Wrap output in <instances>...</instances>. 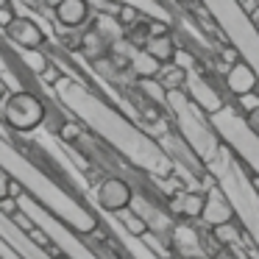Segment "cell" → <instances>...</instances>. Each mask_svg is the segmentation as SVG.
<instances>
[{
  "label": "cell",
  "mask_w": 259,
  "mask_h": 259,
  "mask_svg": "<svg viewBox=\"0 0 259 259\" xmlns=\"http://www.w3.org/2000/svg\"><path fill=\"white\" fill-rule=\"evenodd\" d=\"M212 237H214V245L218 248H234L242 242V229H237L234 223H226V226L212 229Z\"/></svg>",
  "instance_id": "44dd1931"
},
{
  "label": "cell",
  "mask_w": 259,
  "mask_h": 259,
  "mask_svg": "<svg viewBox=\"0 0 259 259\" xmlns=\"http://www.w3.org/2000/svg\"><path fill=\"white\" fill-rule=\"evenodd\" d=\"M20 62L34 75H45L51 70V62H48V56H42V51H20Z\"/></svg>",
  "instance_id": "cb8c5ba5"
},
{
  "label": "cell",
  "mask_w": 259,
  "mask_h": 259,
  "mask_svg": "<svg viewBox=\"0 0 259 259\" xmlns=\"http://www.w3.org/2000/svg\"><path fill=\"white\" fill-rule=\"evenodd\" d=\"M51 90H53V98L81 125H87L98 140L106 142L131 167L148 173L151 179H167V176H173V164H170L167 153L159 148L156 137L142 131L134 120H128L106 98H101L95 90H90L81 78L59 75V81L51 84Z\"/></svg>",
  "instance_id": "6da1fadb"
},
{
  "label": "cell",
  "mask_w": 259,
  "mask_h": 259,
  "mask_svg": "<svg viewBox=\"0 0 259 259\" xmlns=\"http://www.w3.org/2000/svg\"><path fill=\"white\" fill-rule=\"evenodd\" d=\"M245 123H248V128H251V131H256V134H259V109H256V112H251V114H245Z\"/></svg>",
  "instance_id": "83f0119b"
},
{
  "label": "cell",
  "mask_w": 259,
  "mask_h": 259,
  "mask_svg": "<svg viewBox=\"0 0 259 259\" xmlns=\"http://www.w3.org/2000/svg\"><path fill=\"white\" fill-rule=\"evenodd\" d=\"M184 92L190 95V101L195 103L198 109H201L206 117H212V114H218L220 109L226 106V98L220 95V90L212 84V81L206 78V75L201 73L198 67L187 70V81H184Z\"/></svg>",
  "instance_id": "30bf717a"
},
{
  "label": "cell",
  "mask_w": 259,
  "mask_h": 259,
  "mask_svg": "<svg viewBox=\"0 0 259 259\" xmlns=\"http://www.w3.org/2000/svg\"><path fill=\"white\" fill-rule=\"evenodd\" d=\"M142 51H148V53H151V56L164 67V64H173L176 53H179V45H176V39L167 34V36H156V39H148Z\"/></svg>",
  "instance_id": "ffe728a7"
},
{
  "label": "cell",
  "mask_w": 259,
  "mask_h": 259,
  "mask_svg": "<svg viewBox=\"0 0 259 259\" xmlns=\"http://www.w3.org/2000/svg\"><path fill=\"white\" fill-rule=\"evenodd\" d=\"M201 3L226 36V42L234 48L240 62H245L259 81V25L253 23L245 3L242 0H201Z\"/></svg>",
  "instance_id": "277c9868"
},
{
  "label": "cell",
  "mask_w": 259,
  "mask_h": 259,
  "mask_svg": "<svg viewBox=\"0 0 259 259\" xmlns=\"http://www.w3.org/2000/svg\"><path fill=\"white\" fill-rule=\"evenodd\" d=\"M0 170H3L25 195L34 198L36 203H42L53 218H59L73 231H78V234H84V237H92L101 229V214L95 212V206H90L81 195L70 192L56 176H51L25 151H20L17 145H12L3 134H0Z\"/></svg>",
  "instance_id": "7a4b0ae2"
},
{
  "label": "cell",
  "mask_w": 259,
  "mask_h": 259,
  "mask_svg": "<svg viewBox=\"0 0 259 259\" xmlns=\"http://www.w3.org/2000/svg\"><path fill=\"white\" fill-rule=\"evenodd\" d=\"M131 209L145 220V226H148L151 234H156V237H162V240L170 242V231H173L176 220H173V214H170L167 209L159 206V203H153V201H148L145 195H137V192H134V201H131Z\"/></svg>",
  "instance_id": "7c38bea8"
},
{
  "label": "cell",
  "mask_w": 259,
  "mask_h": 259,
  "mask_svg": "<svg viewBox=\"0 0 259 259\" xmlns=\"http://www.w3.org/2000/svg\"><path fill=\"white\" fill-rule=\"evenodd\" d=\"M128 70H131V73H134L140 81H145V78H159V73H162V64H159L148 51L134 48V51H131V56H128Z\"/></svg>",
  "instance_id": "d6986e66"
},
{
  "label": "cell",
  "mask_w": 259,
  "mask_h": 259,
  "mask_svg": "<svg viewBox=\"0 0 259 259\" xmlns=\"http://www.w3.org/2000/svg\"><path fill=\"white\" fill-rule=\"evenodd\" d=\"M203 203H206V192H179L170 198V212L181 214L184 220H198L203 214Z\"/></svg>",
  "instance_id": "2e32d148"
},
{
  "label": "cell",
  "mask_w": 259,
  "mask_h": 259,
  "mask_svg": "<svg viewBox=\"0 0 259 259\" xmlns=\"http://www.w3.org/2000/svg\"><path fill=\"white\" fill-rule=\"evenodd\" d=\"M140 90L145 92V98H148L151 103L164 106V101H167V90L162 87V81H159V78H145V81H140Z\"/></svg>",
  "instance_id": "d4e9b609"
},
{
  "label": "cell",
  "mask_w": 259,
  "mask_h": 259,
  "mask_svg": "<svg viewBox=\"0 0 259 259\" xmlns=\"http://www.w3.org/2000/svg\"><path fill=\"white\" fill-rule=\"evenodd\" d=\"M159 81H162L164 90H184V81H187V73L179 67V64H164L162 73H159Z\"/></svg>",
  "instance_id": "603a6c76"
},
{
  "label": "cell",
  "mask_w": 259,
  "mask_h": 259,
  "mask_svg": "<svg viewBox=\"0 0 259 259\" xmlns=\"http://www.w3.org/2000/svg\"><path fill=\"white\" fill-rule=\"evenodd\" d=\"M3 28H6L9 42H14L20 51H39L42 42H45L42 25L31 17H23V14H20V17H12Z\"/></svg>",
  "instance_id": "4fadbf2b"
},
{
  "label": "cell",
  "mask_w": 259,
  "mask_h": 259,
  "mask_svg": "<svg viewBox=\"0 0 259 259\" xmlns=\"http://www.w3.org/2000/svg\"><path fill=\"white\" fill-rule=\"evenodd\" d=\"M170 248H173V253H179V259H209L203 240H201V231L195 229L192 220H184V218L173 223Z\"/></svg>",
  "instance_id": "8fae6325"
},
{
  "label": "cell",
  "mask_w": 259,
  "mask_h": 259,
  "mask_svg": "<svg viewBox=\"0 0 259 259\" xmlns=\"http://www.w3.org/2000/svg\"><path fill=\"white\" fill-rule=\"evenodd\" d=\"M109 3L134 9V12L145 20H162V23L173 25V12H170V6H162L159 0H109Z\"/></svg>",
  "instance_id": "ac0fdd59"
},
{
  "label": "cell",
  "mask_w": 259,
  "mask_h": 259,
  "mask_svg": "<svg viewBox=\"0 0 259 259\" xmlns=\"http://www.w3.org/2000/svg\"><path fill=\"white\" fill-rule=\"evenodd\" d=\"M114 218H117L120 223H123V229L128 231V234H134V237H145V234H148L145 220H142V218H140V214H137L131 206H128V209H123V212H117Z\"/></svg>",
  "instance_id": "7402d4cb"
},
{
  "label": "cell",
  "mask_w": 259,
  "mask_h": 259,
  "mask_svg": "<svg viewBox=\"0 0 259 259\" xmlns=\"http://www.w3.org/2000/svg\"><path fill=\"white\" fill-rule=\"evenodd\" d=\"M92 201H95V212L101 214H117L131 206L134 201V187L120 176H106L95 184L92 190Z\"/></svg>",
  "instance_id": "9c48e42d"
},
{
  "label": "cell",
  "mask_w": 259,
  "mask_h": 259,
  "mask_svg": "<svg viewBox=\"0 0 259 259\" xmlns=\"http://www.w3.org/2000/svg\"><path fill=\"white\" fill-rule=\"evenodd\" d=\"M212 125L214 131L220 134V140L242 159V164L248 167V173L259 181V134L248 128L245 114L240 112L237 106L226 103L218 114H212Z\"/></svg>",
  "instance_id": "52a82bcc"
},
{
  "label": "cell",
  "mask_w": 259,
  "mask_h": 259,
  "mask_svg": "<svg viewBox=\"0 0 259 259\" xmlns=\"http://www.w3.org/2000/svg\"><path fill=\"white\" fill-rule=\"evenodd\" d=\"M226 87H229V92L234 98H242V95H251V92L259 87V81H256L253 70L248 67L245 62H237V64H231V67L226 70Z\"/></svg>",
  "instance_id": "9a60e30c"
},
{
  "label": "cell",
  "mask_w": 259,
  "mask_h": 259,
  "mask_svg": "<svg viewBox=\"0 0 259 259\" xmlns=\"http://www.w3.org/2000/svg\"><path fill=\"white\" fill-rule=\"evenodd\" d=\"M201 220L209 226V229H218V226H226V223L234 220V206H231V201L226 198V192L220 190L214 181L206 190V203H203Z\"/></svg>",
  "instance_id": "5bb4252c"
},
{
  "label": "cell",
  "mask_w": 259,
  "mask_h": 259,
  "mask_svg": "<svg viewBox=\"0 0 259 259\" xmlns=\"http://www.w3.org/2000/svg\"><path fill=\"white\" fill-rule=\"evenodd\" d=\"M164 109L170 112V117L176 123V134L190 145V151L206 167V162H212V156L223 148V140L214 131L212 120L190 101V95L184 90H170L167 101H164Z\"/></svg>",
  "instance_id": "5b68a950"
},
{
  "label": "cell",
  "mask_w": 259,
  "mask_h": 259,
  "mask_svg": "<svg viewBox=\"0 0 259 259\" xmlns=\"http://www.w3.org/2000/svg\"><path fill=\"white\" fill-rule=\"evenodd\" d=\"M237 109H240L242 114H251V112H256V109H259V95H256V92H251V95H242V98H237Z\"/></svg>",
  "instance_id": "4316f807"
},
{
  "label": "cell",
  "mask_w": 259,
  "mask_h": 259,
  "mask_svg": "<svg viewBox=\"0 0 259 259\" xmlns=\"http://www.w3.org/2000/svg\"><path fill=\"white\" fill-rule=\"evenodd\" d=\"M53 12H56V20L64 28H78L90 17V0H62Z\"/></svg>",
  "instance_id": "e0dca14e"
},
{
  "label": "cell",
  "mask_w": 259,
  "mask_h": 259,
  "mask_svg": "<svg viewBox=\"0 0 259 259\" xmlns=\"http://www.w3.org/2000/svg\"><path fill=\"white\" fill-rule=\"evenodd\" d=\"M6 95H9V87H6V81H0V103L6 101Z\"/></svg>",
  "instance_id": "f1b7e54d"
},
{
  "label": "cell",
  "mask_w": 259,
  "mask_h": 259,
  "mask_svg": "<svg viewBox=\"0 0 259 259\" xmlns=\"http://www.w3.org/2000/svg\"><path fill=\"white\" fill-rule=\"evenodd\" d=\"M0 12H9V0H0Z\"/></svg>",
  "instance_id": "f546056e"
},
{
  "label": "cell",
  "mask_w": 259,
  "mask_h": 259,
  "mask_svg": "<svg viewBox=\"0 0 259 259\" xmlns=\"http://www.w3.org/2000/svg\"><path fill=\"white\" fill-rule=\"evenodd\" d=\"M206 173L226 192V198L234 206V218L240 220V229L259 251V187L242 164V159L223 142V148L212 156V162H206Z\"/></svg>",
  "instance_id": "3957f363"
},
{
  "label": "cell",
  "mask_w": 259,
  "mask_h": 259,
  "mask_svg": "<svg viewBox=\"0 0 259 259\" xmlns=\"http://www.w3.org/2000/svg\"><path fill=\"white\" fill-rule=\"evenodd\" d=\"M17 209L36 226L39 231H45V237L53 245V256L59 253V259H109V253H98L92 242L84 240V234L73 231L70 226H64L59 218H53L42 203H36L34 198L17 195Z\"/></svg>",
  "instance_id": "8992f818"
},
{
  "label": "cell",
  "mask_w": 259,
  "mask_h": 259,
  "mask_svg": "<svg viewBox=\"0 0 259 259\" xmlns=\"http://www.w3.org/2000/svg\"><path fill=\"white\" fill-rule=\"evenodd\" d=\"M0 117L3 125L17 134H31L48 120V106L36 92L31 90H14L0 103Z\"/></svg>",
  "instance_id": "ba28073f"
},
{
  "label": "cell",
  "mask_w": 259,
  "mask_h": 259,
  "mask_svg": "<svg viewBox=\"0 0 259 259\" xmlns=\"http://www.w3.org/2000/svg\"><path fill=\"white\" fill-rule=\"evenodd\" d=\"M17 195H23V190H20L17 184H14L12 179H9L3 170H0V203H6V201H12V198H17Z\"/></svg>",
  "instance_id": "484cf974"
}]
</instances>
